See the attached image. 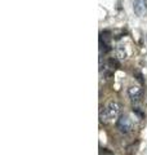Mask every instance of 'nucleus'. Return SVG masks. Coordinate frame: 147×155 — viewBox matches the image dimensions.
<instances>
[{"label": "nucleus", "instance_id": "f257e3e1", "mask_svg": "<svg viewBox=\"0 0 147 155\" xmlns=\"http://www.w3.org/2000/svg\"><path fill=\"white\" fill-rule=\"evenodd\" d=\"M120 114V106L117 102H110L105 107L103 113L101 114V120L103 122H111V120L116 119Z\"/></svg>", "mask_w": 147, "mask_h": 155}, {"label": "nucleus", "instance_id": "f03ea898", "mask_svg": "<svg viewBox=\"0 0 147 155\" xmlns=\"http://www.w3.org/2000/svg\"><path fill=\"white\" fill-rule=\"evenodd\" d=\"M116 125H117V129H119L121 133H129L130 130H132V127H133V124H132V120L129 119V116H126V115L119 116Z\"/></svg>", "mask_w": 147, "mask_h": 155}, {"label": "nucleus", "instance_id": "7ed1b4c3", "mask_svg": "<svg viewBox=\"0 0 147 155\" xmlns=\"http://www.w3.org/2000/svg\"><path fill=\"white\" fill-rule=\"evenodd\" d=\"M133 11L137 16H143L147 13V0H134Z\"/></svg>", "mask_w": 147, "mask_h": 155}, {"label": "nucleus", "instance_id": "20e7f679", "mask_svg": "<svg viewBox=\"0 0 147 155\" xmlns=\"http://www.w3.org/2000/svg\"><path fill=\"white\" fill-rule=\"evenodd\" d=\"M128 96L133 102H138L142 98V89L137 85H132L128 88Z\"/></svg>", "mask_w": 147, "mask_h": 155}, {"label": "nucleus", "instance_id": "39448f33", "mask_svg": "<svg viewBox=\"0 0 147 155\" xmlns=\"http://www.w3.org/2000/svg\"><path fill=\"white\" fill-rule=\"evenodd\" d=\"M116 57L120 58V60H125V58H126L125 48L122 47V45H117L116 47Z\"/></svg>", "mask_w": 147, "mask_h": 155}, {"label": "nucleus", "instance_id": "423d86ee", "mask_svg": "<svg viewBox=\"0 0 147 155\" xmlns=\"http://www.w3.org/2000/svg\"><path fill=\"white\" fill-rule=\"evenodd\" d=\"M103 153H105V155H112L111 153H107V151H103Z\"/></svg>", "mask_w": 147, "mask_h": 155}]
</instances>
